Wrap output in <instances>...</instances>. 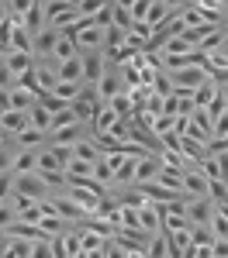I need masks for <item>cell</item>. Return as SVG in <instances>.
<instances>
[{
  "label": "cell",
  "instance_id": "f5cc1de1",
  "mask_svg": "<svg viewBox=\"0 0 228 258\" xmlns=\"http://www.w3.org/2000/svg\"><path fill=\"white\" fill-rule=\"evenodd\" d=\"M128 258H145V251H131V255H128Z\"/></svg>",
  "mask_w": 228,
  "mask_h": 258
},
{
  "label": "cell",
  "instance_id": "7dc6e473",
  "mask_svg": "<svg viewBox=\"0 0 228 258\" xmlns=\"http://www.w3.org/2000/svg\"><path fill=\"white\" fill-rule=\"evenodd\" d=\"M104 255L107 258H128V251H124L118 241H107V248H104Z\"/></svg>",
  "mask_w": 228,
  "mask_h": 258
},
{
  "label": "cell",
  "instance_id": "2e32d148",
  "mask_svg": "<svg viewBox=\"0 0 228 258\" xmlns=\"http://www.w3.org/2000/svg\"><path fill=\"white\" fill-rule=\"evenodd\" d=\"M118 93H124L121 90V76H118V69H107L104 80L97 83V97H101V103H111Z\"/></svg>",
  "mask_w": 228,
  "mask_h": 258
},
{
  "label": "cell",
  "instance_id": "44dd1931",
  "mask_svg": "<svg viewBox=\"0 0 228 258\" xmlns=\"http://www.w3.org/2000/svg\"><path fill=\"white\" fill-rule=\"evenodd\" d=\"M14 141V148H45L49 145V135H41V131H35V127H24Z\"/></svg>",
  "mask_w": 228,
  "mask_h": 258
},
{
  "label": "cell",
  "instance_id": "8fae6325",
  "mask_svg": "<svg viewBox=\"0 0 228 258\" xmlns=\"http://www.w3.org/2000/svg\"><path fill=\"white\" fill-rule=\"evenodd\" d=\"M35 165H38V148H18L7 172H14V176H28V172H35Z\"/></svg>",
  "mask_w": 228,
  "mask_h": 258
},
{
  "label": "cell",
  "instance_id": "4dcf8cb0",
  "mask_svg": "<svg viewBox=\"0 0 228 258\" xmlns=\"http://www.w3.org/2000/svg\"><path fill=\"white\" fill-rule=\"evenodd\" d=\"M94 179H97L101 186H107V189L114 186V169H111V162L104 159V155H101L97 162H94Z\"/></svg>",
  "mask_w": 228,
  "mask_h": 258
},
{
  "label": "cell",
  "instance_id": "bcb514c9",
  "mask_svg": "<svg viewBox=\"0 0 228 258\" xmlns=\"http://www.w3.org/2000/svg\"><path fill=\"white\" fill-rule=\"evenodd\" d=\"M11 193H14V172H4L0 176V203L11 197Z\"/></svg>",
  "mask_w": 228,
  "mask_h": 258
},
{
  "label": "cell",
  "instance_id": "cb8c5ba5",
  "mask_svg": "<svg viewBox=\"0 0 228 258\" xmlns=\"http://www.w3.org/2000/svg\"><path fill=\"white\" fill-rule=\"evenodd\" d=\"M56 69H59V83H83V59L80 55L62 62V66H56Z\"/></svg>",
  "mask_w": 228,
  "mask_h": 258
},
{
  "label": "cell",
  "instance_id": "603a6c76",
  "mask_svg": "<svg viewBox=\"0 0 228 258\" xmlns=\"http://www.w3.org/2000/svg\"><path fill=\"white\" fill-rule=\"evenodd\" d=\"M35 103H38V97H35V93H28V90H21V86H11V110L28 114Z\"/></svg>",
  "mask_w": 228,
  "mask_h": 258
},
{
  "label": "cell",
  "instance_id": "7bdbcfd3",
  "mask_svg": "<svg viewBox=\"0 0 228 258\" xmlns=\"http://www.w3.org/2000/svg\"><path fill=\"white\" fill-rule=\"evenodd\" d=\"M31 258H56L52 241H35V244H31Z\"/></svg>",
  "mask_w": 228,
  "mask_h": 258
},
{
  "label": "cell",
  "instance_id": "f546056e",
  "mask_svg": "<svg viewBox=\"0 0 228 258\" xmlns=\"http://www.w3.org/2000/svg\"><path fill=\"white\" fill-rule=\"evenodd\" d=\"M214 97H218V83L214 80H204L197 90H194V103H197V107H211Z\"/></svg>",
  "mask_w": 228,
  "mask_h": 258
},
{
  "label": "cell",
  "instance_id": "9c48e42d",
  "mask_svg": "<svg viewBox=\"0 0 228 258\" xmlns=\"http://www.w3.org/2000/svg\"><path fill=\"white\" fill-rule=\"evenodd\" d=\"M159 169H163V159L159 155H145L135 165V186H145V182H156L159 179Z\"/></svg>",
  "mask_w": 228,
  "mask_h": 258
},
{
  "label": "cell",
  "instance_id": "5bb4252c",
  "mask_svg": "<svg viewBox=\"0 0 228 258\" xmlns=\"http://www.w3.org/2000/svg\"><path fill=\"white\" fill-rule=\"evenodd\" d=\"M4 69L11 73V80H18V76H24V73H31V69H35V55L7 52V55H4Z\"/></svg>",
  "mask_w": 228,
  "mask_h": 258
},
{
  "label": "cell",
  "instance_id": "30bf717a",
  "mask_svg": "<svg viewBox=\"0 0 228 258\" xmlns=\"http://www.w3.org/2000/svg\"><path fill=\"white\" fill-rule=\"evenodd\" d=\"M35 83H38L41 93H52L56 86H59V69H56V62H35Z\"/></svg>",
  "mask_w": 228,
  "mask_h": 258
},
{
  "label": "cell",
  "instance_id": "836d02e7",
  "mask_svg": "<svg viewBox=\"0 0 228 258\" xmlns=\"http://www.w3.org/2000/svg\"><path fill=\"white\" fill-rule=\"evenodd\" d=\"M73 124H80V117H76V110H73V107H66V110H59V114L52 117V131L73 127ZM52 131H49V135H52Z\"/></svg>",
  "mask_w": 228,
  "mask_h": 258
},
{
  "label": "cell",
  "instance_id": "b9f144b4",
  "mask_svg": "<svg viewBox=\"0 0 228 258\" xmlns=\"http://www.w3.org/2000/svg\"><path fill=\"white\" fill-rule=\"evenodd\" d=\"M128 14H131V21H145V14H149V0H131V4H128Z\"/></svg>",
  "mask_w": 228,
  "mask_h": 258
},
{
  "label": "cell",
  "instance_id": "f6af8a7d",
  "mask_svg": "<svg viewBox=\"0 0 228 258\" xmlns=\"http://www.w3.org/2000/svg\"><path fill=\"white\" fill-rule=\"evenodd\" d=\"M145 114H149V117H163V97L152 93V97L145 100Z\"/></svg>",
  "mask_w": 228,
  "mask_h": 258
},
{
  "label": "cell",
  "instance_id": "ee69618b",
  "mask_svg": "<svg viewBox=\"0 0 228 258\" xmlns=\"http://www.w3.org/2000/svg\"><path fill=\"white\" fill-rule=\"evenodd\" d=\"M49 148H52V155L59 159V165H62V169H66V165L73 162V148H66V145H49Z\"/></svg>",
  "mask_w": 228,
  "mask_h": 258
},
{
  "label": "cell",
  "instance_id": "9a60e30c",
  "mask_svg": "<svg viewBox=\"0 0 228 258\" xmlns=\"http://www.w3.org/2000/svg\"><path fill=\"white\" fill-rule=\"evenodd\" d=\"M139 227H142L149 238L152 234H163V217H159V207L156 203H145L142 210H139Z\"/></svg>",
  "mask_w": 228,
  "mask_h": 258
},
{
  "label": "cell",
  "instance_id": "d590c367",
  "mask_svg": "<svg viewBox=\"0 0 228 258\" xmlns=\"http://www.w3.org/2000/svg\"><path fill=\"white\" fill-rule=\"evenodd\" d=\"M114 24L121 28V31H128L135 21H131V14H128V4L124 0H114Z\"/></svg>",
  "mask_w": 228,
  "mask_h": 258
},
{
  "label": "cell",
  "instance_id": "7a4b0ae2",
  "mask_svg": "<svg viewBox=\"0 0 228 258\" xmlns=\"http://www.w3.org/2000/svg\"><path fill=\"white\" fill-rule=\"evenodd\" d=\"M214 217V203L207 197H187V220L190 227H207Z\"/></svg>",
  "mask_w": 228,
  "mask_h": 258
},
{
  "label": "cell",
  "instance_id": "1f68e13d",
  "mask_svg": "<svg viewBox=\"0 0 228 258\" xmlns=\"http://www.w3.org/2000/svg\"><path fill=\"white\" fill-rule=\"evenodd\" d=\"M4 258H31V241L7 238V251H4Z\"/></svg>",
  "mask_w": 228,
  "mask_h": 258
},
{
  "label": "cell",
  "instance_id": "7c38bea8",
  "mask_svg": "<svg viewBox=\"0 0 228 258\" xmlns=\"http://www.w3.org/2000/svg\"><path fill=\"white\" fill-rule=\"evenodd\" d=\"M59 197H69L86 217H94V214H97V203H101L97 193H90V189H76V186H66V193H59Z\"/></svg>",
  "mask_w": 228,
  "mask_h": 258
},
{
  "label": "cell",
  "instance_id": "ba28073f",
  "mask_svg": "<svg viewBox=\"0 0 228 258\" xmlns=\"http://www.w3.org/2000/svg\"><path fill=\"white\" fill-rule=\"evenodd\" d=\"M56 41H59V31L56 28H45L41 35H35V62H52Z\"/></svg>",
  "mask_w": 228,
  "mask_h": 258
},
{
  "label": "cell",
  "instance_id": "e0dca14e",
  "mask_svg": "<svg viewBox=\"0 0 228 258\" xmlns=\"http://www.w3.org/2000/svg\"><path fill=\"white\" fill-rule=\"evenodd\" d=\"M52 203H56V217H62L66 224H83L86 220V214L69 197H52Z\"/></svg>",
  "mask_w": 228,
  "mask_h": 258
},
{
  "label": "cell",
  "instance_id": "60d3db41",
  "mask_svg": "<svg viewBox=\"0 0 228 258\" xmlns=\"http://www.w3.org/2000/svg\"><path fill=\"white\" fill-rule=\"evenodd\" d=\"M190 241L194 244H214V234H211V227H190Z\"/></svg>",
  "mask_w": 228,
  "mask_h": 258
},
{
  "label": "cell",
  "instance_id": "83f0119b",
  "mask_svg": "<svg viewBox=\"0 0 228 258\" xmlns=\"http://www.w3.org/2000/svg\"><path fill=\"white\" fill-rule=\"evenodd\" d=\"M73 159H80V162H90V165H94V162L101 159V148L94 145V138H83L80 145L73 148Z\"/></svg>",
  "mask_w": 228,
  "mask_h": 258
},
{
  "label": "cell",
  "instance_id": "484cf974",
  "mask_svg": "<svg viewBox=\"0 0 228 258\" xmlns=\"http://www.w3.org/2000/svg\"><path fill=\"white\" fill-rule=\"evenodd\" d=\"M80 93H83V83H59V86L52 90V97H59L66 107H73V103L80 100Z\"/></svg>",
  "mask_w": 228,
  "mask_h": 258
},
{
  "label": "cell",
  "instance_id": "52a82bcc",
  "mask_svg": "<svg viewBox=\"0 0 228 258\" xmlns=\"http://www.w3.org/2000/svg\"><path fill=\"white\" fill-rule=\"evenodd\" d=\"M24 31L31 35V41H35V35H41L49 24H45V0H31V7H28V14H24Z\"/></svg>",
  "mask_w": 228,
  "mask_h": 258
},
{
  "label": "cell",
  "instance_id": "7402d4cb",
  "mask_svg": "<svg viewBox=\"0 0 228 258\" xmlns=\"http://www.w3.org/2000/svg\"><path fill=\"white\" fill-rule=\"evenodd\" d=\"M28 127H35V131H41V135H49V131H52V114H49L41 103H35V107L28 110Z\"/></svg>",
  "mask_w": 228,
  "mask_h": 258
},
{
  "label": "cell",
  "instance_id": "ab89813d",
  "mask_svg": "<svg viewBox=\"0 0 228 258\" xmlns=\"http://www.w3.org/2000/svg\"><path fill=\"white\" fill-rule=\"evenodd\" d=\"M152 97V90L149 86H139V90H131L128 93V100H131V110H145V100Z\"/></svg>",
  "mask_w": 228,
  "mask_h": 258
},
{
  "label": "cell",
  "instance_id": "816d5d0a",
  "mask_svg": "<svg viewBox=\"0 0 228 258\" xmlns=\"http://www.w3.org/2000/svg\"><path fill=\"white\" fill-rule=\"evenodd\" d=\"M4 251H7V234L0 231V258H4Z\"/></svg>",
  "mask_w": 228,
  "mask_h": 258
},
{
  "label": "cell",
  "instance_id": "f1b7e54d",
  "mask_svg": "<svg viewBox=\"0 0 228 258\" xmlns=\"http://www.w3.org/2000/svg\"><path fill=\"white\" fill-rule=\"evenodd\" d=\"M35 172H66L59 165V159L52 155V148L45 145V148H38V165H35Z\"/></svg>",
  "mask_w": 228,
  "mask_h": 258
},
{
  "label": "cell",
  "instance_id": "d6986e66",
  "mask_svg": "<svg viewBox=\"0 0 228 258\" xmlns=\"http://www.w3.org/2000/svg\"><path fill=\"white\" fill-rule=\"evenodd\" d=\"M0 127H4L7 138H18L21 131L28 127V114H21V110H4V114H0Z\"/></svg>",
  "mask_w": 228,
  "mask_h": 258
},
{
  "label": "cell",
  "instance_id": "3957f363",
  "mask_svg": "<svg viewBox=\"0 0 228 258\" xmlns=\"http://www.w3.org/2000/svg\"><path fill=\"white\" fill-rule=\"evenodd\" d=\"M14 193H21V197H28V200H49V197H52V193H49V186L38 179V172L14 176Z\"/></svg>",
  "mask_w": 228,
  "mask_h": 258
},
{
  "label": "cell",
  "instance_id": "f35d334b",
  "mask_svg": "<svg viewBox=\"0 0 228 258\" xmlns=\"http://www.w3.org/2000/svg\"><path fill=\"white\" fill-rule=\"evenodd\" d=\"M11 224H18V214H14L11 200H4V203H0V231H7Z\"/></svg>",
  "mask_w": 228,
  "mask_h": 258
},
{
  "label": "cell",
  "instance_id": "c3c4849f",
  "mask_svg": "<svg viewBox=\"0 0 228 258\" xmlns=\"http://www.w3.org/2000/svg\"><path fill=\"white\" fill-rule=\"evenodd\" d=\"M218 159V169H221V179L228 182V152H221V155H214Z\"/></svg>",
  "mask_w": 228,
  "mask_h": 258
},
{
  "label": "cell",
  "instance_id": "8d00e7d4",
  "mask_svg": "<svg viewBox=\"0 0 228 258\" xmlns=\"http://www.w3.org/2000/svg\"><path fill=\"white\" fill-rule=\"evenodd\" d=\"M111 107H114V114H118L121 120H131V114H135V110H131V100H128V93H118V97L111 100Z\"/></svg>",
  "mask_w": 228,
  "mask_h": 258
},
{
  "label": "cell",
  "instance_id": "74e56055",
  "mask_svg": "<svg viewBox=\"0 0 228 258\" xmlns=\"http://www.w3.org/2000/svg\"><path fill=\"white\" fill-rule=\"evenodd\" d=\"M66 176H73V179H86V176H94V165H90V162L73 159L69 165H66Z\"/></svg>",
  "mask_w": 228,
  "mask_h": 258
},
{
  "label": "cell",
  "instance_id": "f907efd6",
  "mask_svg": "<svg viewBox=\"0 0 228 258\" xmlns=\"http://www.w3.org/2000/svg\"><path fill=\"white\" fill-rule=\"evenodd\" d=\"M11 21V11H7V0H0V24H7Z\"/></svg>",
  "mask_w": 228,
  "mask_h": 258
},
{
  "label": "cell",
  "instance_id": "4fadbf2b",
  "mask_svg": "<svg viewBox=\"0 0 228 258\" xmlns=\"http://www.w3.org/2000/svg\"><path fill=\"white\" fill-rule=\"evenodd\" d=\"M76 48H80V55L83 52H104V31L97 28V24H90V28H83L80 35H76Z\"/></svg>",
  "mask_w": 228,
  "mask_h": 258
},
{
  "label": "cell",
  "instance_id": "4316f807",
  "mask_svg": "<svg viewBox=\"0 0 228 258\" xmlns=\"http://www.w3.org/2000/svg\"><path fill=\"white\" fill-rule=\"evenodd\" d=\"M207 200L214 207H228V182L221 179H207Z\"/></svg>",
  "mask_w": 228,
  "mask_h": 258
},
{
  "label": "cell",
  "instance_id": "681fc988",
  "mask_svg": "<svg viewBox=\"0 0 228 258\" xmlns=\"http://www.w3.org/2000/svg\"><path fill=\"white\" fill-rule=\"evenodd\" d=\"M211 248H214V258H228V241H214Z\"/></svg>",
  "mask_w": 228,
  "mask_h": 258
},
{
  "label": "cell",
  "instance_id": "ac0fdd59",
  "mask_svg": "<svg viewBox=\"0 0 228 258\" xmlns=\"http://www.w3.org/2000/svg\"><path fill=\"white\" fill-rule=\"evenodd\" d=\"M163 189H173V193H184V165H163L159 169V179H156ZM187 197V193H184Z\"/></svg>",
  "mask_w": 228,
  "mask_h": 258
},
{
  "label": "cell",
  "instance_id": "277c9868",
  "mask_svg": "<svg viewBox=\"0 0 228 258\" xmlns=\"http://www.w3.org/2000/svg\"><path fill=\"white\" fill-rule=\"evenodd\" d=\"M83 83L86 86H97L104 80V73H107V59H104V52H83Z\"/></svg>",
  "mask_w": 228,
  "mask_h": 258
},
{
  "label": "cell",
  "instance_id": "e575fe53",
  "mask_svg": "<svg viewBox=\"0 0 228 258\" xmlns=\"http://www.w3.org/2000/svg\"><path fill=\"white\" fill-rule=\"evenodd\" d=\"M152 93L156 97H173V80H169V73H156V80H152Z\"/></svg>",
  "mask_w": 228,
  "mask_h": 258
},
{
  "label": "cell",
  "instance_id": "8992f818",
  "mask_svg": "<svg viewBox=\"0 0 228 258\" xmlns=\"http://www.w3.org/2000/svg\"><path fill=\"white\" fill-rule=\"evenodd\" d=\"M184 193L187 197H207V176L201 165H184Z\"/></svg>",
  "mask_w": 228,
  "mask_h": 258
},
{
  "label": "cell",
  "instance_id": "5b68a950",
  "mask_svg": "<svg viewBox=\"0 0 228 258\" xmlns=\"http://www.w3.org/2000/svg\"><path fill=\"white\" fill-rule=\"evenodd\" d=\"M169 80H173V90H197L204 80H211L201 66H187V69H176V73H169Z\"/></svg>",
  "mask_w": 228,
  "mask_h": 258
},
{
  "label": "cell",
  "instance_id": "d4e9b609",
  "mask_svg": "<svg viewBox=\"0 0 228 258\" xmlns=\"http://www.w3.org/2000/svg\"><path fill=\"white\" fill-rule=\"evenodd\" d=\"M76 55H80L76 41H73V38H62V35H59V41H56V55H52V62H56V66H62V62L76 59Z\"/></svg>",
  "mask_w": 228,
  "mask_h": 258
},
{
  "label": "cell",
  "instance_id": "6da1fadb",
  "mask_svg": "<svg viewBox=\"0 0 228 258\" xmlns=\"http://www.w3.org/2000/svg\"><path fill=\"white\" fill-rule=\"evenodd\" d=\"M180 11H184V4H169V0H149V14H145V24L156 31V28H163L166 21L180 18Z\"/></svg>",
  "mask_w": 228,
  "mask_h": 258
},
{
  "label": "cell",
  "instance_id": "ffe728a7",
  "mask_svg": "<svg viewBox=\"0 0 228 258\" xmlns=\"http://www.w3.org/2000/svg\"><path fill=\"white\" fill-rule=\"evenodd\" d=\"M218 31H221L218 24H197V28H187V31L180 35V38H184L187 45H190V48L197 52V45H201L204 38H211V35H218Z\"/></svg>",
  "mask_w": 228,
  "mask_h": 258
},
{
  "label": "cell",
  "instance_id": "d6a6232c",
  "mask_svg": "<svg viewBox=\"0 0 228 258\" xmlns=\"http://www.w3.org/2000/svg\"><path fill=\"white\" fill-rule=\"evenodd\" d=\"M145 258H169V248H166V234H152V238H149Z\"/></svg>",
  "mask_w": 228,
  "mask_h": 258
},
{
  "label": "cell",
  "instance_id": "db71d44e",
  "mask_svg": "<svg viewBox=\"0 0 228 258\" xmlns=\"http://www.w3.org/2000/svg\"><path fill=\"white\" fill-rule=\"evenodd\" d=\"M0 145H7V135H4V127H0Z\"/></svg>",
  "mask_w": 228,
  "mask_h": 258
}]
</instances>
